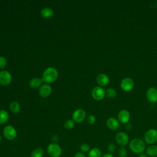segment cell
<instances>
[{"instance_id":"836d02e7","label":"cell","mask_w":157,"mask_h":157,"mask_svg":"<svg viewBox=\"0 0 157 157\" xmlns=\"http://www.w3.org/2000/svg\"><path fill=\"white\" fill-rule=\"evenodd\" d=\"M1 136L0 134V142H1Z\"/></svg>"},{"instance_id":"7c38bea8","label":"cell","mask_w":157,"mask_h":157,"mask_svg":"<svg viewBox=\"0 0 157 157\" xmlns=\"http://www.w3.org/2000/svg\"><path fill=\"white\" fill-rule=\"evenodd\" d=\"M118 120L120 123L122 124H126L129 122L130 120V113L127 110H121L118 113Z\"/></svg>"},{"instance_id":"d4e9b609","label":"cell","mask_w":157,"mask_h":157,"mask_svg":"<svg viewBox=\"0 0 157 157\" xmlns=\"http://www.w3.org/2000/svg\"><path fill=\"white\" fill-rule=\"evenodd\" d=\"M127 153V150L124 147H121L118 150V155L119 157H126Z\"/></svg>"},{"instance_id":"8992f818","label":"cell","mask_w":157,"mask_h":157,"mask_svg":"<svg viewBox=\"0 0 157 157\" xmlns=\"http://www.w3.org/2000/svg\"><path fill=\"white\" fill-rule=\"evenodd\" d=\"M115 141L121 147H124L129 143V136L124 132H118L115 135Z\"/></svg>"},{"instance_id":"8fae6325","label":"cell","mask_w":157,"mask_h":157,"mask_svg":"<svg viewBox=\"0 0 157 157\" xmlns=\"http://www.w3.org/2000/svg\"><path fill=\"white\" fill-rule=\"evenodd\" d=\"M146 97L147 100L151 103L157 102V89L155 87L149 88L146 92Z\"/></svg>"},{"instance_id":"7a4b0ae2","label":"cell","mask_w":157,"mask_h":157,"mask_svg":"<svg viewBox=\"0 0 157 157\" xmlns=\"http://www.w3.org/2000/svg\"><path fill=\"white\" fill-rule=\"evenodd\" d=\"M58 77V72L57 69L53 67H48L46 68L42 74V80L43 82L50 83H53Z\"/></svg>"},{"instance_id":"ba28073f","label":"cell","mask_w":157,"mask_h":157,"mask_svg":"<svg viewBox=\"0 0 157 157\" xmlns=\"http://www.w3.org/2000/svg\"><path fill=\"white\" fill-rule=\"evenodd\" d=\"M12 80L11 74L6 70L0 71V84L4 86L9 85Z\"/></svg>"},{"instance_id":"f1b7e54d","label":"cell","mask_w":157,"mask_h":157,"mask_svg":"<svg viewBox=\"0 0 157 157\" xmlns=\"http://www.w3.org/2000/svg\"><path fill=\"white\" fill-rule=\"evenodd\" d=\"M96 121V118L94 115H90L88 116L87 118V121L90 124H93Z\"/></svg>"},{"instance_id":"cb8c5ba5","label":"cell","mask_w":157,"mask_h":157,"mask_svg":"<svg viewBox=\"0 0 157 157\" xmlns=\"http://www.w3.org/2000/svg\"><path fill=\"white\" fill-rule=\"evenodd\" d=\"M74 125H75V122L72 120H71V119L66 120L64 123V128L67 129H72L74 127Z\"/></svg>"},{"instance_id":"5b68a950","label":"cell","mask_w":157,"mask_h":157,"mask_svg":"<svg viewBox=\"0 0 157 157\" xmlns=\"http://www.w3.org/2000/svg\"><path fill=\"white\" fill-rule=\"evenodd\" d=\"M4 137L8 140H14L17 136L15 128L12 125H7L3 129Z\"/></svg>"},{"instance_id":"30bf717a","label":"cell","mask_w":157,"mask_h":157,"mask_svg":"<svg viewBox=\"0 0 157 157\" xmlns=\"http://www.w3.org/2000/svg\"><path fill=\"white\" fill-rule=\"evenodd\" d=\"M134 86V82L129 77L123 78L120 83L121 88L124 91H129L132 90Z\"/></svg>"},{"instance_id":"83f0119b","label":"cell","mask_w":157,"mask_h":157,"mask_svg":"<svg viewBox=\"0 0 157 157\" xmlns=\"http://www.w3.org/2000/svg\"><path fill=\"white\" fill-rule=\"evenodd\" d=\"M7 65V59L4 56H0V68L4 69Z\"/></svg>"},{"instance_id":"3957f363","label":"cell","mask_w":157,"mask_h":157,"mask_svg":"<svg viewBox=\"0 0 157 157\" xmlns=\"http://www.w3.org/2000/svg\"><path fill=\"white\" fill-rule=\"evenodd\" d=\"M47 151L50 157H60L62 154L61 147L55 142L51 143L48 145Z\"/></svg>"},{"instance_id":"ac0fdd59","label":"cell","mask_w":157,"mask_h":157,"mask_svg":"<svg viewBox=\"0 0 157 157\" xmlns=\"http://www.w3.org/2000/svg\"><path fill=\"white\" fill-rule=\"evenodd\" d=\"M43 82L42 79L37 77H34L31 79L29 82V86L32 88H40V86L42 85V83Z\"/></svg>"},{"instance_id":"7402d4cb","label":"cell","mask_w":157,"mask_h":157,"mask_svg":"<svg viewBox=\"0 0 157 157\" xmlns=\"http://www.w3.org/2000/svg\"><path fill=\"white\" fill-rule=\"evenodd\" d=\"M10 110L13 113H18L20 111V105L17 101H13L10 104Z\"/></svg>"},{"instance_id":"d6986e66","label":"cell","mask_w":157,"mask_h":157,"mask_svg":"<svg viewBox=\"0 0 157 157\" xmlns=\"http://www.w3.org/2000/svg\"><path fill=\"white\" fill-rule=\"evenodd\" d=\"M102 152L99 148L94 147L90 149L88 152V157H101Z\"/></svg>"},{"instance_id":"6da1fadb","label":"cell","mask_w":157,"mask_h":157,"mask_svg":"<svg viewBox=\"0 0 157 157\" xmlns=\"http://www.w3.org/2000/svg\"><path fill=\"white\" fill-rule=\"evenodd\" d=\"M129 147L131 151L138 155L144 153L146 149L145 142L139 138H134L132 139L129 142Z\"/></svg>"},{"instance_id":"9c48e42d","label":"cell","mask_w":157,"mask_h":157,"mask_svg":"<svg viewBox=\"0 0 157 157\" xmlns=\"http://www.w3.org/2000/svg\"><path fill=\"white\" fill-rule=\"evenodd\" d=\"M86 118V112L82 109H76L72 113V120L75 123H82Z\"/></svg>"},{"instance_id":"d6a6232c","label":"cell","mask_w":157,"mask_h":157,"mask_svg":"<svg viewBox=\"0 0 157 157\" xmlns=\"http://www.w3.org/2000/svg\"><path fill=\"white\" fill-rule=\"evenodd\" d=\"M138 157H149L145 153H142L139 155Z\"/></svg>"},{"instance_id":"ffe728a7","label":"cell","mask_w":157,"mask_h":157,"mask_svg":"<svg viewBox=\"0 0 157 157\" xmlns=\"http://www.w3.org/2000/svg\"><path fill=\"white\" fill-rule=\"evenodd\" d=\"M44 155V151L43 148L37 147L34 148L31 153V157H43Z\"/></svg>"},{"instance_id":"484cf974","label":"cell","mask_w":157,"mask_h":157,"mask_svg":"<svg viewBox=\"0 0 157 157\" xmlns=\"http://www.w3.org/2000/svg\"><path fill=\"white\" fill-rule=\"evenodd\" d=\"M116 148H117V147H116L115 144H113V143H110L107 145V147L108 153H111V154H112L113 153H114L115 151Z\"/></svg>"},{"instance_id":"4316f807","label":"cell","mask_w":157,"mask_h":157,"mask_svg":"<svg viewBox=\"0 0 157 157\" xmlns=\"http://www.w3.org/2000/svg\"><path fill=\"white\" fill-rule=\"evenodd\" d=\"M80 150L82 151V153H86V152H89V151L90 150V147L88 144H82L80 147Z\"/></svg>"},{"instance_id":"2e32d148","label":"cell","mask_w":157,"mask_h":157,"mask_svg":"<svg viewBox=\"0 0 157 157\" xmlns=\"http://www.w3.org/2000/svg\"><path fill=\"white\" fill-rule=\"evenodd\" d=\"M145 153L149 157L157 156V145H150L145 149Z\"/></svg>"},{"instance_id":"e0dca14e","label":"cell","mask_w":157,"mask_h":157,"mask_svg":"<svg viewBox=\"0 0 157 157\" xmlns=\"http://www.w3.org/2000/svg\"><path fill=\"white\" fill-rule=\"evenodd\" d=\"M54 12L52 8L45 7L40 10V15L44 18H50L53 15Z\"/></svg>"},{"instance_id":"4dcf8cb0","label":"cell","mask_w":157,"mask_h":157,"mask_svg":"<svg viewBox=\"0 0 157 157\" xmlns=\"http://www.w3.org/2000/svg\"><path fill=\"white\" fill-rule=\"evenodd\" d=\"M74 157H86V155L82 153V152H77L75 155Z\"/></svg>"},{"instance_id":"277c9868","label":"cell","mask_w":157,"mask_h":157,"mask_svg":"<svg viewBox=\"0 0 157 157\" xmlns=\"http://www.w3.org/2000/svg\"><path fill=\"white\" fill-rule=\"evenodd\" d=\"M144 141L148 145H154L157 142V130L150 129L144 134Z\"/></svg>"},{"instance_id":"f546056e","label":"cell","mask_w":157,"mask_h":157,"mask_svg":"<svg viewBox=\"0 0 157 157\" xmlns=\"http://www.w3.org/2000/svg\"><path fill=\"white\" fill-rule=\"evenodd\" d=\"M125 129H126V131H131V130L132 129V124H130V123H126V126H125Z\"/></svg>"},{"instance_id":"9a60e30c","label":"cell","mask_w":157,"mask_h":157,"mask_svg":"<svg viewBox=\"0 0 157 157\" xmlns=\"http://www.w3.org/2000/svg\"><path fill=\"white\" fill-rule=\"evenodd\" d=\"M96 82L99 85V86L102 87L105 86L107 85H108L109 82V78L107 75L105 74H100L98 75L96 78Z\"/></svg>"},{"instance_id":"52a82bcc","label":"cell","mask_w":157,"mask_h":157,"mask_svg":"<svg viewBox=\"0 0 157 157\" xmlns=\"http://www.w3.org/2000/svg\"><path fill=\"white\" fill-rule=\"evenodd\" d=\"M105 95V91L99 86L94 87L91 91V96L93 99L96 101H101L103 99Z\"/></svg>"},{"instance_id":"44dd1931","label":"cell","mask_w":157,"mask_h":157,"mask_svg":"<svg viewBox=\"0 0 157 157\" xmlns=\"http://www.w3.org/2000/svg\"><path fill=\"white\" fill-rule=\"evenodd\" d=\"M9 113L5 110H0V124H5L9 120Z\"/></svg>"},{"instance_id":"603a6c76","label":"cell","mask_w":157,"mask_h":157,"mask_svg":"<svg viewBox=\"0 0 157 157\" xmlns=\"http://www.w3.org/2000/svg\"><path fill=\"white\" fill-rule=\"evenodd\" d=\"M105 95L110 99H113L117 96V92L113 88H109L105 91Z\"/></svg>"},{"instance_id":"1f68e13d","label":"cell","mask_w":157,"mask_h":157,"mask_svg":"<svg viewBox=\"0 0 157 157\" xmlns=\"http://www.w3.org/2000/svg\"><path fill=\"white\" fill-rule=\"evenodd\" d=\"M101 157H114V156L111 153H104V155H102Z\"/></svg>"},{"instance_id":"4fadbf2b","label":"cell","mask_w":157,"mask_h":157,"mask_svg":"<svg viewBox=\"0 0 157 157\" xmlns=\"http://www.w3.org/2000/svg\"><path fill=\"white\" fill-rule=\"evenodd\" d=\"M39 93L42 98H47L52 93V86L48 83L42 84L39 90Z\"/></svg>"},{"instance_id":"5bb4252c","label":"cell","mask_w":157,"mask_h":157,"mask_svg":"<svg viewBox=\"0 0 157 157\" xmlns=\"http://www.w3.org/2000/svg\"><path fill=\"white\" fill-rule=\"evenodd\" d=\"M106 125L109 129L112 131L117 130L120 127L119 121L114 117H110L107 120Z\"/></svg>"}]
</instances>
